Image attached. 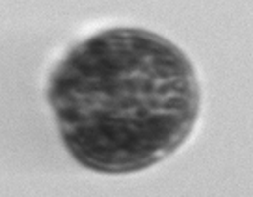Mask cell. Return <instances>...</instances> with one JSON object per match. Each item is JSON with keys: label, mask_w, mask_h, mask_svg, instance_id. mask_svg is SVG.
<instances>
[{"label": "cell", "mask_w": 253, "mask_h": 197, "mask_svg": "<svg viewBox=\"0 0 253 197\" xmlns=\"http://www.w3.org/2000/svg\"><path fill=\"white\" fill-rule=\"evenodd\" d=\"M50 104L80 164L123 173L181 145L198 116L199 93L192 65L169 41L108 30L73 47L56 67Z\"/></svg>", "instance_id": "cell-1"}]
</instances>
